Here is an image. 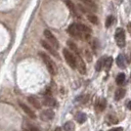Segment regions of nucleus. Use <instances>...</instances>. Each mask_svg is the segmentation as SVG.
<instances>
[{
    "mask_svg": "<svg viewBox=\"0 0 131 131\" xmlns=\"http://www.w3.org/2000/svg\"><path fill=\"white\" fill-rule=\"evenodd\" d=\"M38 55L39 57L42 59V61L44 62V64H45V66H46V68L49 71L50 73L52 75H55L57 73V68H56V65H55V63L53 62V60L50 58L49 55H47L46 53H44V52H39Z\"/></svg>",
    "mask_w": 131,
    "mask_h": 131,
    "instance_id": "f257e3e1",
    "label": "nucleus"
},
{
    "mask_svg": "<svg viewBox=\"0 0 131 131\" xmlns=\"http://www.w3.org/2000/svg\"><path fill=\"white\" fill-rule=\"evenodd\" d=\"M115 42L117 44V46L120 48H123L125 46V31L123 28H117L116 31H115Z\"/></svg>",
    "mask_w": 131,
    "mask_h": 131,
    "instance_id": "f03ea898",
    "label": "nucleus"
},
{
    "mask_svg": "<svg viewBox=\"0 0 131 131\" xmlns=\"http://www.w3.org/2000/svg\"><path fill=\"white\" fill-rule=\"evenodd\" d=\"M63 54H64V57H65L68 65L70 66L71 69H77V65H75V56H74V54H72L71 51H69L67 48L63 49Z\"/></svg>",
    "mask_w": 131,
    "mask_h": 131,
    "instance_id": "7ed1b4c3",
    "label": "nucleus"
},
{
    "mask_svg": "<svg viewBox=\"0 0 131 131\" xmlns=\"http://www.w3.org/2000/svg\"><path fill=\"white\" fill-rule=\"evenodd\" d=\"M44 36H45V38H46V41H47L50 45H52L55 49L57 50L59 48V42H58V40H57V38L53 35V33L51 32L50 30L45 29V30H44Z\"/></svg>",
    "mask_w": 131,
    "mask_h": 131,
    "instance_id": "20e7f679",
    "label": "nucleus"
},
{
    "mask_svg": "<svg viewBox=\"0 0 131 131\" xmlns=\"http://www.w3.org/2000/svg\"><path fill=\"white\" fill-rule=\"evenodd\" d=\"M75 56V65H77V70L81 74H85L86 73V66L83 59L81 58L80 54L79 55H74Z\"/></svg>",
    "mask_w": 131,
    "mask_h": 131,
    "instance_id": "39448f33",
    "label": "nucleus"
},
{
    "mask_svg": "<svg viewBox=\"0 0 131 131\" xmlns=\"http://www.w3.org/2000/svg\"><path fill=\"white\" fill-rule=\"evenodd\" d=\"M68 32H69V34H71L72 37H74V38L81 39L82 36H83V34L78 30L77 24H72V25H71V26L69 27V28H68Z\"/></svg>",
    "mask_w": 131,
    "mask_h": 131,
    "instance_id": "423d86ee",
    "label": "nucleus"
},
{
    "mask_svg": "<svg viewBox=\"0 0 131 131\" xmlns=\"http://www.w3.org/2000/svg\"><path fill=\"white\" fill-rule=\"evenodd\" d=\"M40 43H41L42 47H43L44 49L46 50L47 52H49L51 55H53L54 57H56V58H58V59H59V54H58L57 50L55 49L52 45H50L46 40H41V41H40Z\"/></svg>",
    "mask_w": 131,
    "mask_h": 131,
    "instance_id": "0eeeda50",
    "label": "nucleus"
},
{
    "mask_svg": "<svg viewBox=\"0 0 131 131\" xmlns=\"http://www.w3.org/2000/svg\"><path fill=\"white\" fill-rule=\"evenodd\" d=\"M55 114L52 110H44L43 112L40 115V118L43 121H49L54 118Z\"/></svg>",
    "mask_w": 131,
    "mask_h": 131,
    "instance_id": "6e6552de",
    "label": "nucleus"
},
{
    "mask_svg": "<svg viewBox=\"0 0 131 131\" xmlns=\"http://www.w3.org/2000/svg\"><path fill=\"white\" fill-rule=\"evenodd\" d=\"M19 105H20L21 109L24 111V113H26L29 117H31V118H33V119H34V118H36V115L34 114V112H33L30 108H28L27 105L22 103V102H19Z\"/></svg>",
    "mask_w": 131,
    "mask_h": 131,
    "instance_id": "1a4fd4ad",
    "label": "nucleus"
},
{
    "mask_svg": "<svg viewBox=\"0 0 131 131\" xmlns=\"http://www.w3.org/2000/svg\"><path fill=\"white\" fill-rule=\"evenodd\" d=\"M42 104L46 107L52 108V107H55L57 105V103H56V100L54 98H52L51 96H45L42 100Z\"/></svg>",
    "mask_w": 131,
    "mask_h": 131,
    "instance_id": "9d476101",
    "label": "nucleus"
},
{
    "mask_svg": "<svg viewBox=\"0 0 131 131\" xmlns=\"http://www.w3.org/2000/svg\"><path fill=\"white\" fill-rule=\"evenodd\" d=\"M27 101L32 105L35 109L39 110L41 108V104H40V102H39V100L37 97H35V96H29V97L27 98Z\"/></svg>",
    "mask_w": 131,
    "mask_h": 131,
    "instance_id": "9b49d317",
    "label": "nucleus"
},
{
    "mask_svg": "<svg viewBox=\"0 0 131 131\" xmlns=\"http://www.w3.org/2000/svg\"><path fill=\"white\" fill-rule=\"evenodd\" d=\"M85 7L89 8L91 11H97V5L93 0H80Z\"/></svg>",
    "mask_w": 131,
    "mask_h": 131,
    "instance_id": "f8f14e48",
    "label": "nucleus"
},
{
    "mask_svg": "<svg viewBox=\"0 0 131 131\" xmlns=\"http://www.w3.org/2000/svg\"><path fill=\"white\" fill-rule=\"evenodd\" d=\"M77 28H78V30L82 33V34H84V35H86V34H91V28L90 27H86L85 25H83V24H77Z\"/></svg>",
    "mask_w": 131,
    "mask_h": 131,
    "instance_id": "ddd939ff",
    "label": "nucleus"
},
{
    "mask_svg": "<svg viewBox=\"0 0 131 131\" xmlns=\"http://www.w3.org/2000/svg\"><path fill=\"white\" fill-rule=\"evenodd\" d=\"M116 65L118 66L120 69H125L126 68L125 57H124L122 54H120L117 56V58H116Z\"/></svg>",
    "mask_w": 131,
    "mask_h": 131,
    "instance_id": "4468645a",
    "label": "nucleus"
},
{
    "mask_svg": "<svg viewBox=\"0 0 131 131\" xmlns=\"http://www.w3.org/2000/svg\"><path fill=\"white\" fill-rule=\"evenodd\" d=\"M65 3H66V5L68 6V8H69L70 12H71V14H72L74 17H77V8H75L74 4L71 2V0H65Z\"/></svg>",
    "mask_w": 131,
    "mask_h": 131,
    "instance_id": "2eb2a0df",
    "label": "nucleus"
},
{
    "mask_svg": "<svg viewBox=\"0 0 131 131\" xmlns=\"http://www.w3.org/2000/svg\"><path fill=\"white\" fill-rule=\"evenodd\" d=\"M67 45H68V47H70V49L72 51V53L74 55H79V51H78V47H77V45L73 41H71V40H68L67 41Z\"/></svg>",
    "mask_w": 131,
    "mask_h": 131,
    "instance_id": "dca6fc26",
    "label": "nucleus"
},
{
    "mask_svg": "<svg viewBox=\"0 0 131 131\" xmlns=\"http://www.w3.org/2000/svg\"><path fill=\"white\" fill-rule=\"evenodd\" d=\"M106 107H107V101H106V99H100L98 102H97V104H96V108H97V110H98L99 112H103L106 109Z\"/></svg>",
    "mask_w": 131,
    "mask_h": 131,
    "instance_id": "f3484780",
    "label": "nucleus"
},
{
    "mask_svg": "<svg viewBox=\"0 0 131 131\" xmlns=\"http://www.w3.org/2000/svg\"><path fill=\"white\" fill-rule=\"evenodd\" d=\"M124 96H125V89H123V88H118V89L115 91V99L116 100V101L121 100Z\"/></svg>",
    "mask_w": 131,
    "mask_h": 131,
    "instance_id": "a211bd4d",
    "label": "nucleus"
},
{
    "mask_svg": "<svg viewBox=\"0 0 131 131\" xmlns=\"http://www.w3.org/2000/svg\"><path fill=\"white\" fill-rule=\"evenodd\" d=\"M74 129H75V126H74V123L72 121H68L64 125V130L65 131H74Z\"/></svg>",
    "mask_w": 131,
    "mask_h": 131,
    "instance_id": "6ab92c4d",
    "label": "nucleus"
},
{
    "mask_svg": "<svg viewBox=\"0 0 131 131\" xmlns=\"http://www.w3.org/2000/svg\"><path fill=\"white\" fill-rule=\"evenodd\" d=\"M105 62H106V58H101L99 59L97 64H96V71H101L103 67H105Z\"/></svg>",
    "mask_w": 131,
    "mask_h": 131,
    "instance_id": "aec40b11",
    "label": "nucleus"
},
{
    "mask_svg": "<svg viewBox=\"0 0 131 131\" xmlns=\"http://www.w3.org/2000/svg\"><path fill=\"white\" fill-rule=\"evenodd\" d=\"M87 119V116L85 114H83V113H78L77 115V120L78 123H84L85 121Z\"/></svg>",
    "mask_w": 131,
    "mask_h": 131,
    "instance_id": "412c9836",
    "label": "nucleus"
},
{
    "mask_svg": "<svg viewBox=\"0 0 131 131\" xmlns=\"http://www.w3.org/2000/svg\"><path fill=\"white\" fill-rule=\"evenodd\" d=\"M87 19L89 22L94 24V25H97L98 24V18H97V16H95L94 14H91V13L87 14Z\"/></svg>",
    "mask_w": 131,
    "mask_h": 131,
    "instance_id": "4be33fe9",
    "label": "nucleus"
},
{
    "mask_svg": "<svg viewBox=\"0 0 131 131\" xmlns=\"http://www.w3.org/2000/svg\"><path fill=\"white\" fill-rule=\"evenodd\" d=\"M115 81H116V83H117L118 85H122L123 82L125 81V74H124V73H119V74L116 77Z\"/></svg>",
    "mask_w": 131,
    "mask_h": 131,
    "instance_id": "5701e85b",
    "label": "nucleus"
},
{
    "mask_svg": "<svg viewBox=\"0 0 131 131\" xmlns=\"http://www.w3.org/2000/svg\"><path fill=\"white\" fill-rule=\"evenodd\" d=\"M113 65V58L112 57H108L106 58V62H105V69L106 71H109L111 69V67Z\"/></svg>",
    "mask_w": 131,
    "mask_h": 131,
    "instance_id": "b1692460",
    "label": "nucleus"
},
{
    "mask_svg": "<svg viewBox=\"0 0 131 131\" xmlns=\"http://www.w3.org/2000/svg\"><path fill=\"white\" fill-rule=\"evenodd\" d=\"M83 53L85 55L86 60H87L88 62H91V61H92V55H91V52L89 51L88 48H83Z\"/></svg>",
    "mask_w": 131,
    "mask_h": 131,
    "instance_id": "393cba45",
    "label": "nucleus"
},
{
    "mask_svg": "<svg viewBox=\"0 0 131 131\" xmlns=\"http://www.w3.org/2000/svg\"><path fill=\"white\" fill-rule=\"evenodd\" d=\"M107 119H108V121H109L110 123H113V124H115V123L118 122V119L115 116H114V115H108Z\"/></svg>",
    "mask_w": 131,
    "mask_h": 131,
    "instance_id": "a878e982",
    "label": "nucleus"
},
{
    "mask_svg": "<svg viewBox=\"0 0 131 131\" xmlns=\"http://www.w3.org/2000/svg\"><path fill=\"white\" fill-rule=\"evenodd\" d=\"M113 22H114V17L109 16L108 18H107V21H106V27H110L112 25H113Z\"/></svg>",
    "mask_w": 131,
    "mask_h": 131,
    "instance_id": "bb28decb",
    "label": "nucleus"
},
{
    "mask_svg": "<svg viewBox=\"0 0 131 131\" xmlns=\"http://www.w3.org/2000/svg\"><path fill=\"white\" fill-rule=\"evenodd\" d=\"M26 131H39L35 126H32V125H28L27 127V129H26Z\"/></svg>",
    "mask_w": 131,
    "mask_h": 131,
    "instance_id": "cd10ccee",
    "label": "nucleus"
},
{
    "mask_svg": "<svg viewBox=\"0 0 131 131\" xmlns=\"http://www.w3.org/2000/svg\"><path fill=\"white\" fill-rule=\"evenodd\" d=\"M109 131H123V128L122 127H115V128L110 129Z\"/></svg>",
    "mask_w": 131,
    "mask_h": 131,
    "instance_id": "c85d7f7f",
    "label": "nucleus"
},
{
    "mask_svg": "<svg viewBox=\"0 0 131 131\" xmlns=\"http://www.w3.org/2000/svg\"><path fill=\"white\" fill-rule=\"evenodd\" d=\"M127 29H128V31H129V33H130V35H131V23H129V24L127 25Z\"/></svg>",
    "mask_w": 131,
    "mask_h": 131,
    "instance_id": "c756f323",
    "label": "nucleus"
},
{
    "mask_svg": "<svg viewBox=\"0 0 131 131\" xmlns=\"http://www.w3.org/2000/svg\"><path fill=\"white\" fill-rule=\"evenodd\" d=\"M127 108L129 110H131V101H129V102L127 103Z\"/></svg>",
    "mask_w": 131,
    "mask_h": 131,
    "instance_id": "7c9ffc66",
    "label": "nucleus"
},
{
    "mask_svg": "<svg viewBox=\"0 0 131 131\" xmlns=\"http://www.w3.org/2000/svg\"><path fill=\"white\" fill-rule=\"evenodd\" d=\"M55 131H62V129H61V127H57V128H55Z\"/></svg>",
    "mask_w": 131,
    "mask_h": 131,
    "instance_id": "2f4dec72",
    "label": "nucleus"
},
{
    "mask_svg": "<svg viewBox=\"0 0 131 131\" xmlns=\"http://www.w3.org/2000/svg\"></svg>",
    "mask_w": 131,
    "mask_h": 131,
    "instance_id": "473e14b6",
    "label": "nucleus"
}]
</instances>
